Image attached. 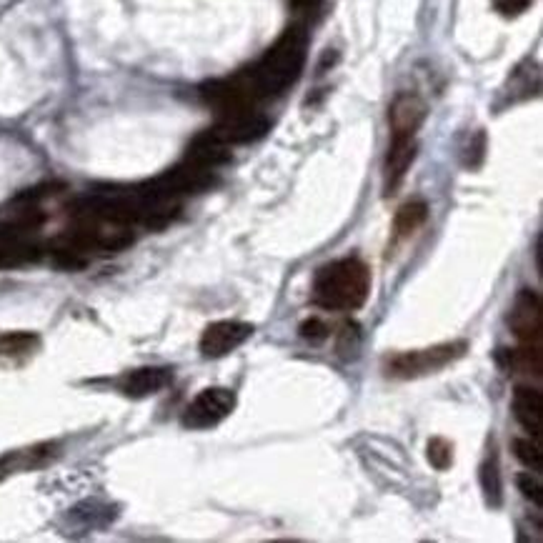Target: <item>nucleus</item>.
I'll list each match as a JSON object with an SVG mask.
<instances>
[{"mask_svg":"<svg viewBox=\"0 0 543 543\" xmlns=\"http://www.w3.org/2000/svg\"><path fill=\"white\" fill-rule=\"evenodd\" d=\"M541 321V296L531 288H523L508 313V326H511L513 336L521 341V346H541Z\"/></svg>","mask_w":543,"mask_h":543,"instance_id":"6","label":"nucleus"},{"mask_svg":"<svg viewBox=\"0 0 543 543\" xmlns=\"http://www.w3.org/2000/svg\"><path fill=\"white\" fill-rule=\"evenodd\" d=\"M53 456H56V443H41V446L3 453L0 456V481L13 476V473L36 471V468L46 466Z\"/></svg>","mask_w":543,"mask_h":543,"instance_id":"13","label":"nucleus"},{"mask_svg":"<svg viewBox=\"0 0 543 543\" xmlns=\"http://www.w3.org/2000/svg\"><path fill=\"white\" fill-rule=\"evenodd\" d=\"M228 148L231 146H226L216 133L206 131V133H201V136L193 138L191 146H188L186 161L196 163V166H203V168H211L213 171V168L221 166V163H226L228 158H231V151H228Z\"/></svg>","mask_w":543,"mask_h":543,"instance_id":"14","label":"nucleus"},{"mask_svg":"<svg viewBox=\"0 0 543 543\" xmlns=\"http://www.w3.org/2000/svg\"><path fill=\"white\" fill-rule=\"evenodd\" d=\"M211 131L226 146H238V143H253L266 136L271 131V121L263 113H258L256 108H251V111L226 113V116L218 118V123Z\"/></svg>","mask_w":543,"mask_h":543,"instance_id":"7","label":"nucleus"},{"mask_svg":"<svg viewBox=\"0 0 543 543\" xmlns=\"http://www.w3.org/2000/svg\"><path fill=\"white\" fill-rule=\"evenodd\" d=\"M173 371L163 366H143L136 368V371L128 373L121 381V391L126 393L128 398H148L161 393L163 388L171 386Z\"/></svg>","mask_w":543,"mask_h":543,"instance_id":"11","label":"nucleus"},{"mask_svg":"<svg viewBox=\"0 0 543 543\" xmlns=\"http://www.w3.org/2000/svg\"><path fill=\"white\" fill-rule=\"evenodd\" d=\"M308 58V31L303 23L286 28L276 43L263 53L261 61L236 73V83L251 106L278 98L301 78Z\"/></svg>","mask_w":543,"mask_h":543,"instance_id":"1","label":"nucleus"},{"mask_svg":"<svg viewBox=\"0 0 543 543\" xmlns=\"http://www.w3.org/2000/svg\"><path fill=\"white\" fill-rule=\"evenodd\" d=\"M428 461H431L433 468H438V471H446V468H451L453 463V443L446 441V438L436 436L428 441Z\"/></svg>","mask_w":543,"mask_h":543,"instance_id":"20","label":"nucleus"},{"mask_svg":"<svg viewBox=\"0 0 543 543\" xmlns=\"http://www.w3.org/2000/svg\"><path fill=\"white\" fill-rule=\"evenodd\" d=\"M423 121H426V103H423L416 93H401V96H396V101L391 103V108H388L391 133L416 136Z\"/></svg>","mask_w":543,"mask_h":543,"instance_id":"10","label":"nucleus"},{"mask_svg":"<svg viewBox=\"0 0 543 543\" xmlns=\"http://www.w3.org/2000/svg\"><path fill=\"white\" fill-rule=\"evenodd\" d=\"M41 346V338L31 331H13L0 336V363L28 361Z\"/></svg>","mask_w":543,"mask_h":543,"instance_id":"15","label":"nucleus"},{"mask_svg":"<svg viewBox=\"0 0 543 543\" xmlns=\"http://www.w3.org/2000/svg\"><path fill=\"white\" fill-rule=\"evenodd\" d=\"M236 411V393L231 388H206L198 393L188 408L183 411V426L191 431H206V428L218 426Z\"/></svg>","mask_w":543,"mask_h":543,"instance_id":"5","label":"nucleus"},{"mask_svg":"<svg viewBox=\"0 0 543 543\" xmlns=\"http://www.w3.org/2000/svg\"><path fill=\"white\" fill-rule=\"evenodd\" d=\"M468 343L466 341H451L441 343V346L431 348H418V351H406L396 353V356L386 358V376L401 378V381H408V378H421L428 376V373H438L441 368L451 366L458 358L466 356Z\"/></svg>","mask_w":543,"mask_h":543,"instance_id":"4","label":"nucleus"},{"mask_svg":"<svg viewBox=\"0 0 543 543\" xmlns=\"http://www.w3.org/2000/svg\"><path fill=\"white\" fill-rule=\"evenodd\" d=\"M43 251L36 243L21 241V238H3L0 241V271H11V268L31 266L41 261Z\"/></svg>","mask_w":543,"mask_h":543,"instance_id":"16","label":"nucleus"},{"mask_svg":"<svg viewBox=\"0 0 543 543\" xmlns=\"http://www.w3.org/2000/svg\"><path fill=\"white\" fill-rule=\"evenodd\" d=\"M426 218H428L426 201H421V198H413V201L403 203V206L398 208L396 218H393V231H396L398 241L413 236V233H416L418 228L426 223Z\"/></svg>","mask_w":543,"mask_h":543,"instance_id":"17","label":"nucleus"},{"mask_svg":"<svg viewBox=\"0 0 543 543\" xmlns=\"http://www.w3.org/2000/svg\"><path fill=\"white\" fill-rule=\"evenodd\" d=\"M253 336V326L246 321H216L206 326L201 336V356L203 358H223L241 348Z\"/></svg>","mask_w":543,"mask_h":543,"instance_id":"8","label":"nucleus"},{"mask_svg":"<svg viewBox=\"0 0 543 543\" xmlns=\"http://www.w3.org/2000/svg\"><path fill=\"white\" fill-rule=\"evenodd\" d=\"M513 451H516V458L531 471H543V446L538 438H516L513 441Z\"/></svg>","mask_w":543,"mask_h":543,"instance_id":"19","label":"nucleus"},{"mask_svg":"<svg viewBox=\"0 0 543 543\" xmlns=\"http://www.w3.org/2000/svg\"><path fill=\"white\" fill-rule=\"evenodd\" d=\"M136 241L131 226L108 221H93V218H76L66 236L61 238L63 246L58 248L66 256H83V253H118Z\"/></svg>","mask_w":543,"mask_h":543,"instance_id":"3","label":"nucleus"},{"mask_svg":"<svg viewBox=\"0 0 543 543\" xmlns=\"http://www.w3.org/2000/svg\"><path fill=\"white\" fill-rule=\"evenodd\" d=\"M478 478H481V488H483V496H486V501L491 503V506H501L503 483H501V471H498L496 456H488L486 461H483Z\"/></svg>","mask_w":543,"mask_h":543,"instance_id":"18","label":"nucleus"},{"mask_svg":"<svg viewBox=\"0 0 543 543\" xmlns=\"http://www.w3.org/2000/svg\"><path fill=\"white\" fill-rule=\"evenodd\" d=\"M516 483H518V488H521V493L528 498V501L536 503L538 508H543V486H541V481H538L536 476H531V473H518Z\"/></svg>","mask_w":543,"mask_h":543,"instance_id":"21","label":"nucleus"},{"mask_svg":"<svg viewBox=\"0 0 543 543\" xmlns=\"http://www.w3.org/2000/svg\"><path fill=\"white\" fill-rule=\"evenodd\" d=\"M491 3L503 18H518L531 8L533 0H491Z\"/></svg>","mask_w":543,"mask_h":543,"instance_id":"22","label":"nucleus"},{"mask_svg":"<svg viewBox=\"0 0 543 543\" xmlns=\"http://www.w3.org/2000/svg\"><path fill=\"white\" fill-rule=\"evenodd\" d=\"M511 408H513V416H516V421L521 423V426L526 428L533 438H538V441H541V433H543L541 391H538V388H531V386H518L516 391H513Z\"/></svg>","mask_w":543,"mask_h":543,"instance_id":"12","label":"nucleus"},{"mask_svg":"<svg viewBox=\"0 0 543 543\" xmlns=\"http://www.w3.org/2000/svg\"><path fill=\"white\" fill-rule=\"evenodd\" d=\"M301 336L308 338V341L318 343V341H323V338H328V326L323 321H318V318H311V321H306L301 326Z\"/></svg>","mask_w":543,"mask_h":543,"instance_id":"23","label":"nucleus"},{"mask_svg":"<svg viewBox=\"0 0 543 543\" xmlns=\"http://www.w3.org/2000/svg\"><path fill=\"white\" fill-rule=\"evenodd\" d=\"M371 296V271L361 258H338L316 271L311 301L326 311H358Z\"/></svg>","mask_w":543,"mask_h":543,"instance_id":"2","label":"nucleus"},{"mask_svg":"<svg viewBox=\"0 0 543 543\" xmlns=\"http://www.w3.org/2000/svg\"><path fill=\"white\" fill-rule=\"evenodd\" d=\"M416 148V136L391 133V146H388L386 163H383V188H386V196H391V193L401 188L403 178H406L413 161H416Z\"/></svg>","mask_w":543,"mask_h":543,"instance_id":"9","label":"nucleus"},{"mask_svg":"<svg viewBox=\"0 0 543 543\" xmlns=\"http://www.w3.org/2000/svg\"><path fill=\"white\" fill-rule=\"evenodd\" d=\"M321 3L323 0H288L291 11L298 13V16H313L321 8Z\"/></svg>","mask_w":543,"mask_h":543,"instance_id":"24","label":"nucleus"}]
</instances>
